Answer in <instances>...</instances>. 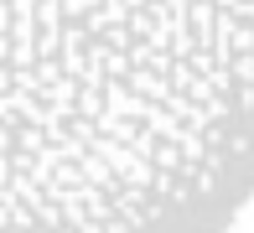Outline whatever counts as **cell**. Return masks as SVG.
<instances>
[{"mask_svg":"<svg viewBox=\"0 0 254 233\" xmlns=\"http://www.w3.org/2000/svg\"><path fill=\"white\" fill-rule=\"evenodd\" d=\"M254 202V0H0V233H228Z\"/></svg>","mask_w":254,"mask_h":233,"instance_id":"obj_1","label":"cell"}]
</instances>
